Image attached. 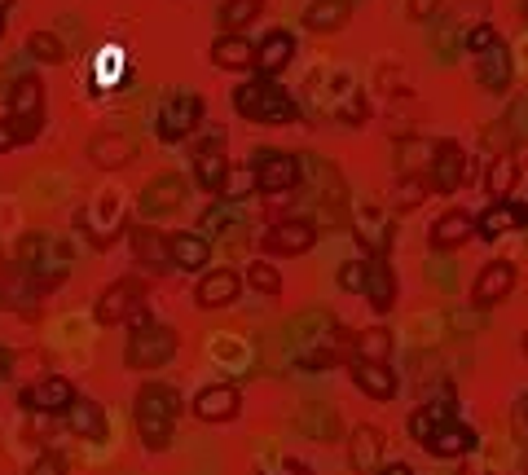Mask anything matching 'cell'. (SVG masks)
I'll list each match as a JSON object with an SVG mask.
<instances>
[{"instance_id":"obj_7","label":"cell","mask_w":528,"mask_h":475,"mask_svg":"<svg viewBox=\"0 0 528 475\" xmlns=\"http://www.w3.org/2000/svg\"><path fill=\"white\" fill-rule=\"evenodd\" d=\"M515 264L511 260H489L484 269L476 273V282H471V304L480 308V313H489V308H498L506 295L515 291Z\"/></svg>"},{"instance_id":"obj_42","label":"cell","mask_w":528,"mask_h":475,"mask_svg":"<svg viewBox=\"0 0 528 475\" xmlns=\"http://www.w3.org/2000/svg\"><path fill=\"white\" fill-rule=\"evenodd\" d=\"M493 40H498V31H493V22H484V18H480L476 27H471L467 36H462V49H471V53H484Z\"/></svg>"},{"instance_id":"obj_53","label":"cell","mask_w":528,"mask_h":475,"mask_svg":"<svg viewBox=\"0 0 528 475\" xmlns=\"http://www.w3.org/2000/svg\"><path fill=\"white\" fill-rule=\"evenodd\" d=\"M9 5H14V0H0V9H9Z\"/></svg>"},{"instance_id":"obj_2","label":"cell","mask_w":528,"mask_h":475,"mask_svg":"<svg viewBox=\"0 0 528 475\" xmlns=\"http://www.w3.org/2000/svg\"><path fill=\"white\" fill-rule=\"evenodd\" d=\"M234 110L242 119H256V124H295L300 119V106L286 93L278 80L269 75H256V80L234 88Z\"/></svg>"},{"instance_id":"obj_54","label":"cell","mask_w":528,"mask_h":475,"mask_svg":"<svg viewBox=\"0 0 528 475\" xmlns=\"http://www.w3.org/2000/svg\"><path fill=\"white\" fill-rule=\"evenodd\" d=\"M462 475H480V471H471V467H467V471H462Z\"/></svg>"},{"instance_id":"obj_35","label":"cell","mask_w":528,"mask_h":475,"mask_svg":"<svg viewBox=\"0 0 528 475\" xmlns=\"http://www.w3.org/2000/svg\"><path fill=\"white\" fill-rule=\"evenodd\" d=\"M352 18V0H313L304 9V27L308 31H339Z\"/></svg>"},{"instance_id":"obj_8","label":"cell","mask_w":528,"mask_h":475,"mask_svg":"<svg viewBox=\"0 0 528 475\" xmlns=\"http://www.w3.org/2000/svg\"><path fill=\"white\" fill-rule=\"evenodd\" d=\"M194 181L207 194H220L229 181V159H225V128H212V137L194 150Z\"/></svg>"},{"instance_id":"obj_28","label":"cell","mask_w":528,"mask_h":475,"mask_svg":"<svg viewBox=\"0 0 528 475\" xmlns=\"http://www.w3.org/2000/svg\"><path fill=\"white\" fill-rule=\"evenodd\" d=\"M432 154H436V141L427 137H396V172L401 176H427L432 168Z\"/></svg>"},{"instance_id":"obj_37","label":"cell","mask_w":528,"mask_h":475,"mask_svg":"<svg viewBox=\"0 0 528 475\" xmlns=\"http://www.w3.org/2000/svg\"><path fill=\"white\" fill-rule=\"evenodd\" d=\"M427 194H432V181H427V176H401V181L392 185L388 203L396 207V212H410V207H418Z\"/></svg>"},{"instance_id":"obj_45","label":"cell","mask_w":528,"mask_h":475,"mask_svg":"<svg viewBox=\"0 0 528 475\" xmlns=\"http://www.w3.org/2000/svg\"><path fill=\"white\" fill-rule=\"evenodd\" d=\"M440 9V0H410V5H405V14H410V22H427Z\"/></svg>"},{"instance_id":"obj_17","label":"cell","mask_w":528,"mask_h":475,"mask_svg":"<svg viewBox=\"0 0 528 475\" xmlns=\"http://www.w3.org/2000/svg\"><path fill=\"white\" fill-rule=\"evenodd\" d=\"M511 229H528V207L511 203V198H502V203H489L476 216V238H484V242H498L502 234H511Z\"/></svg>"},{"instance_id":"obj_14","label":"cell","mask_w":528,"mask_h":475,"mask_svg":"<svg viewBox=\"0 0 528 475\" xmlns=\"http://www.w3.org/2000/svg\"><path fill=\"white\" fill-rule=\"evenodd\" d=\"M185 203V176L181 172H159L154 181L141 190V203H137V212L154 220V216H168L176 212V207Z\"/></svg>"},{"instance_id":"obj_36","label":"cell","mask_w":528,"mask_h":475,"mask_svg":"<svg viewBox=\"0 0 528 475\" xmlns=\"http://www.w3.org/2000/svg\"><path fill=\"white\" fill-rule=\"evenodd\" d=\"M515 181H520V163H515V154H498V159L489 163V172H484V190H489V203H502V198H511Z\"/></svg>"},{"instance_id":"obj_16","label":"cell","mask_w":528,"mask_h":475,"mask_svg":"<svg viewBox=\"0 0 528 475\" xmlns=\"http://www.w3.org/2000/svg\"><path fill=\"white\" fill-rule=\"evenodd\" d=\"M238 410H242L238 383H212V388H203L194 396V414L203 423H229V418H238Z\"/></svg>"},{"instance_id":"obj_39","label":"cell","mask_w":528,"mask_h":475,"mask_svg":"<svg viewBox=\"0 0 528 475\" xmlns=\"http://www.w3.org/2000/svg\"><path fill=\"white\" fill-rule=\"evenodd\" d=\"M27 53L36 62H49V66L66 62V44L53 36V31H31V36H27Z\"/></svg>"},{"instance_id":"obj_48","label":"cell","mask_w":528,"mask_h":475,"mask_svg":"<svg viewBox=\"0 0 528 475\" xmlns=\"http://www.w3.org/2000/svg\"><path fill=\"white\" fill-rule=\"evenodd\" d=\"M374 475H414V467H405V462H383Z\"/></svg>"},{"instance_id":"obj_33","label":"cell","mask_w":528,"mask_h":475,"mask_svg":"<svg viewBox=\"0 0 528 475\" xmlns=\"http://www.w3.org/2000/svg\"><path fill=\"white\" fill-rule=\"evenodd\" d=\"M392 330L388 326H370L352 339V361H374V366H388L392 361Z\"/></svg>"},{"instance_id":"obj_20","label":"cell","mask_w":528,"mask_h":475,"mask_svg":"<svg viewBox=\"0 0 528 475\" xmlns=\"http://www.w3.org/2000/svg\"><path fill=\"white\" fill-rule=\"evenodd\" d=\"M88 159H93V168L119 172L137 159V141L124 137V132H97V137L88 141Z\"/></svg>"},{"instance_id":"obj_15","label":"cell","mask_w":528,"mask_h":475,"mask_svg":"<svg viewBox=\"0 0 528 475\" xmlns=\"http://www.w3.org/2000/svg\"><path fill=\"white\" fill-rule=\"evenodd\" d=\"M71 401H75L71 379H58V374L31 383V388H22V396H18V405L31 414H62V410H71Z\"/></svg>"},{"instance_id":"obj_11","label":"cell","mask_w":528,"mask_h":475,"mask_svg":"<svg viewBox=\"0 0 528 475\" xmlns=\"http://www.w3.org/2000/svg\"><path fill=\"white\" fill-rule=\"evenodd\" d=\"M383 462H388V440H383L379 427H370V423L352 427V436H348V467H352V475H374Z\"/></svg>"},{"instance_id":"obj_4","label":"cell","mask_w":528,"mask_h":475,"mask_svg":"<svg viewBox=\"0 0 528 475\" xmlns=\"http://www.w3.org/2000/svg\"><path fill=\"white\" fill-rule=\"evenodd\" d=\"M181 348V335L172 326H146V330H132L128 348H124V366L128 370H159L168 366Z\"/></svg>"},{"instance_id":"obj_44","label":"cell","mask_w":528,"mask_h":475,"mask_svg":"<svg viewBox=\"0 0 528 475\" xmlns=\"http://www.w3.org/2000/svg\"><path fill=\"white\" fill-rule=\"evenodd\" d=\"M260 475H313L304 467V462H295V458H278V462H264Z\"/></svg>"},{"instance_id":"obj_3","label":"cell","mask_w":528,"mask_h":475,"mask_svg":"<svg viewBox=\"0 0 528 475\" xmlns=\"http://www.w3.org/2000/svg\"><path fill=\"white\" fill-rule=\"evenodd\" d=\"M5 119H9V128L18 132L22 146L40 137V128H44V84H40V75H22V80L9 84Z\"/></svg>"},{"instance_id":"obj_43","label":"cell","mask_w":528,"mask_h":475,"mask_svg":"<svg viewBox=\"0 0 528 475\" xmlns=\"http://www.w3.org/2000/svg\"><path fill=\"white\" fill-rule=\"evenodd\" d=\"M27 475H66V458L49 449V454H40L36 462H31V471H27Z\"/></svg>"},{"instance_id":"obj_22","label":"cell","mask_w":528,"mask_h":475,"mask_svg":"<svg viewBox=\"0 0 528 475\" xmlns=\"http://www.w3.org/2000/svg\"><path fill=\"white\" fill-rule=\"evenodd\" d=\"M238 229H247V203H234V198H220V203H212L203 216H198V234L207 242L238 234Z\"/></svg>"},{"instance_id":"obj_55","label":"cell","mask_w":528,"mask_h":475,"mask_svg":"<svg viewBox=\"0 0 528 475\" xmlns=\"http://www.w3.org/2000/svg\"><path fill=\"white\" fill-rule=\"evenodd\" d=\"M524 352H528V335H524Z\"/></svg>"},{"instance_id":"obj_6","label":"cell","mask_w":528,"mask_h":475,"mask_svg":"<svg viewBox=\"0 0 528 475\" xmlns=\"http://www.w3.org/2000/svg\"><path fill=\"white\" fill-rule=\"evenodd\" d=\"M137 304H146V282L141 278H119L97 295V326H119L128 322V313Z\"/></svg>"},{"instance_id":"obj_40","label":"cell","mask_w":528,"mask_h":475,"mask_svg":"<svg viewBox=\"0 0 528 475\" xmlns=\"http://www.w3.org/2000/svg\"><path fill=\"white\" fill-rule=\"evenodd\" d=\"M247 286H256L260 295H282V273L269 260H251L247 264Z\"/></svg>"},{"instance_id":"obj_5","label":"cell","mask_w":528,"mask_h":475,"mask_svg":"<svg viewBox=\"0 0 528 475\" xmlns=\"http://www.w3.org/2000/svg\"><path fill=\"white\" fill-rule=\"evenodd\" d=\"M256 190L269 198H286L295 185L304 181V159L300 154H282V150H264L256 159Z\"/></svg>"},{"instance_id":"obj_38","label":"cell","mask_w":528,"mask_h":475,"mask_svg":"<svg viewBox=\"0 0 528 475\" xmlns=\"http://www.w3.org/2000/svg\"><path fill=\"white\" fill-rule=\"evenodd\" d=\"M260 9H264V0H225V5H220V27L234 36V31L251 27V22L260 18Z\"/></svg>"},{"instance_id":"obj_21","label":"cell","mask_w":528,"mask_h":475,"mask_svg":"<svg viewBox=\"0 0 528 475\" xmlns=\"http://www.w3.org/2000/svg\"><path fill=\"white\" fill-rule=\"evenodd\" d=\"M168 256L176 269L203 273L207 264H212V242L198 234V229H181V234H168Z\"/></svg>"},{"instance_id":"obj_1","label":"cell","mask_w":528,"mask_h":475,"mask_svg":"<svg viewBox=\"0 0 528 475\" xmlns=\"http://www.w3.org/2000/svg\"><path fill=\"white\" fill-rule=\"evenodd\" d=\"M176 418H181V392L168 388V383H141L137 401H132V423H137L141 445L163 454L172 445Z\"/></svg>"},{"instance_id":"obj_10","label":"cell","mask_w":528,"mask_h":475,"mask_svg":"<svg viewBox=\"0 0 528 475\" xmlns=\"http://www.w3.org/2000/svg\"><path fill=\"white\" fill-rule=\"evenodd\" d=\"M427 181H432L436 194H458V185L467 181V150H462L458 141H436Z\"/></svg>"},{"instance_id":"obj_12","label":"cell","mask_w":528,"mask_h":475,"mask_svg":"<svg viewBox=\"0 0 528 475\" xmlns=\"http://www.w3.org/2000/svg\"><path fill=\"white\" fill-rule=\"evenodd\" d=\"M352 234H357L374 256H388L392 251V216L379 203H357L352 207Z\"/></svg>"},{"instance_id":"obj_31","label":"cell","mask_w":528,"mask_h":475,"mask_svg":"<svg viewBox=\"0 0 528 475\" xmlns=\"http://www.w3.org/2000/svg\"><path fill=\"white\" fill-rule=\"evenodd\" d=\"M128 238H132V256L146 264V269H168V264H172L168 234H159V229H150V225H137Z\"/></svg>"},{"instance_id":"obj_51","label":"cell","mask_w":528,"mask_h":475,"mask_svg":"<svg viewBox=\"0 0 528 475\" xmlns=\"http://www.w3.org/2000/svg\"><path fill=\"white\" fill-rule=\"evenodd\" d=\"M0 40H5V9H0Z\"/></svg>"},{"instance_id":"obj_47","label":"cell","mask_w":528,"mask_h":475,"mask_svg":"<svg viewBox=\"0 0 528 475\" xmlns=\"http://www.w3.org/2000/svg\"><path fill=\"white\" fill-rule=\"evenodd\" d=\"M128 326H132V330H146V326H154V322H150V308H146V304H137V308H132V313H128Z\"/></svg>"},{"instance_id":"obj_52","label":"cell","mask_w":528,"mask_h":475,"mask_svg":"<svg viewBox=\"0 0 528 475\" xmlns=\"http://www.w3.org/2000/svg\"><path fill=\"white\" fill-rule=\"evenodd\" d=\"M5 273H9V264H5V260H0V282H5Z\"/></svg>"},{"instance_id":"obj_49","label":"cell","mask_w":528,"mask_h":475,"mask_svg":"<svg viewBox=\"0 0 528 475\" xmlns=\"http://www.w3.org/2000/svg\"><path fill=\"white\" fill-rule=\"evenodd\" d=\"M9 370H14V352H9L5 344H0V383L9 379Z\"/></svg>"},{"instance_id":"obj_13","label":"cell","mask_w":528,"mask_h":475,"mask_svg":"<svg viewBox=\"0 0 528 475\" xmlns=\"http://www.w3.org/2000/svg\"><path fill=\"white\" fill-rule=\"evenodd\" d=\"M260 242H264V251H269V256L291 260V256H304V251H313L317 229L308 225V220H273L269 234H264Z\"/></svg>"},{"instance_id":"obj_26","label":"cell","mask_w":528,"mask_h":475,"mask_svg":"<svg viewBox=\"0 0 528 475\" xmlns=\"http://www.w3.org/2000/svg\"><path fill=\"white\" fill-rule=\"evenodd\" d=\"M352 383H357V392H366L370 401H392L396 388H401L392 366H374V361H352Z\"/></svg>"},{"instance_id":"obj_30","label":"cell","mask_w":528,"mask_h":475,"mask_svg":"<svg viewBox=\"0 0 528 475\" xmlns=\"http://www.w3.org/2000/svg\"><path fill=\"white\" fill-rule=\"evenodd\" d=\"M454 418V401L449 396H440V401H427V405H418V410L410 414V436L418 440V445H427L440 427Z\"/></svg>"},{"instance_id":"obj_19","label":"cell","mask_w":528,"mask_h":475,"mask_svg":"<svg viewBox=\"0 0 528 475\" xmlns=\"http://www.w3.org/2000/svg\"><path fill=\"white\" fill-rule=\"evenodd\" d=\"M242 295V273L238 269H212L203 273L194 286V300L198 308H229Z\"/></svg>"},{"instance_id":"obj_50","label":"cell","mask_w":528,"mask_h":475,"mask_svg":"<svg viewBox=\"0 0 528 475\" xmlns=\"http://www.w3.org/2000/svg\"><path fill=\"white\" fill-rule=\"evenodd\" d=\"M515 414H520V418H524V423H528V392L520 396V405H515Z\"/></svg>"},{"instance_id":"obj_32","label":"cell","mask_w":528,"mask_h":475,"mask_svg":"<svg viewBox=\"0 0 528 475\" xmlns=\"http://www.w3.org/2000/svg\"><path fill=\"white\" fill-rule=\"evenodd\" d=\"M295 427H300L308 440H339V414L330 410V405H317V401L300 405V414H295Z\"/></svg>"},{"instance_id":"obj_29","label":"cell","mask_w":528,"mask_h":475,"mask_svg":"<svg viewBox=\"0 0 528 475\" xmlns=\"http://www.w3.org/2000/svg\"><path fill=\"white\" fill-rule=\"evenodd\" d=\"M212 62L220 66V71H247L251 62H256V44H251L242 31H234V36H220L216 44H212Z\"/></svg>"},{"instance_id":"obj_46","label":"cell","mask_w":528,"mask_h":475,"mask_svg":"<svg viewBox=\"0 0 528 475\" xmlns=\"http://www.w3.org/2000/svg\"><path fill=\"white\" fill-rule=\"evenodd\" d=\"M14 146H22V141H18V132L9 128V119H0V154H9Z\"/></svg>"},{"instance_id":"obj_23","label":"cell","mask_w":528,"mask_h":475,"mask_svg":"<svg viewBox=\"0 0 528 475\" xmlns=\"http://www.w3.org/2000/svg\"><path fill=\"white\" fill-rule=\"evenodd\" d=\"M476 80L489 88V93H506L511 88V75H515V66H511V53H506V44H502V36L489 44L484 53H476Z\"/></svg>"},{"instance_id":"obj_18","label":"cell","mask_w":528,"mask_h":475,"mask_svg":"<svg viewBox=\"0 0 528 475\" xmlns=\"http://www.w3.org/2000/svg\"><path fill=\"white\" fill-rule=\"evenodd\" d=\"M471 238H476V216L462 212V207H449L445 216H436L432 234H427L432 251H458V247H467Z\"/></svg>"},{"instance_id":"obj_34","label":"cell","mask_w":528,"mask_h":475,"mask_svg":"<svg viewBox=\"0 0 528 475\" xmlns=\"http://www.w3.org/2000/svg\"><path fill=\"white\" fill-rule=\"evenodd\" d=\"M66 423H71V432L84 436V440H106V432H110L102 405H97V401H80V396L71 401V414H66Z\"/></svg>"},{"instance_id":"obj_9","label":"cell","mask_w":528,"mask_h":475,"mask_svg":"<svg viewBox=\"0 0 528 475\" xmlns=\"http://www.w3.org/2000/svg\"><path fill=\"white\" fill-rule=\"evenodd\" d=\"M203 119V97L198 93H176L159 110V137L163 141H185Z\"/></svg>"},{"instance_id":"obj_25","label":"cell","mask_w":528,"mask_h":475,"mask_svg":"<svg viewBox=\"0 0 528 475\" xmlns=\"http://www.w3.org/2000/svg\"><path fill=\"white\" fill-rule=\"evenodd\" d=\"M361 295L370 300L374 313H388V308L396 304V273H392L388 256L370 260V269H366V286H361Z\"/></svg>"},{"instance_id":"obj_41","label":"cell","mask_w":528,"mask_h":475,"mask_svg":"<svg viewBox=\"0 0 528 475\" xmlns=\"http://www.w3.org/2000/svg\"><path fill=\"white\" fill-rule=\"evenodd\" d=\"M366 269H370V260H348V264H339V291H352V295H361V286H366Z\"/></svg>"},{"instance_id":"obj_27","label":"cell","mask_w":528,"mask_h":475,"mask_svg":"<svg viewBox=\"0 0 528 475\" xmlns=\"http://www.w3.org/2000/svg\"><path fill=\"white\" fill-rule=\"evenodd\" d=\"M427 449H432L436 458H454V462H462V458H471V449H476V432H471L467 423H458V418H449L440 432L427 440Z\"/></svg>"},{"instance_id":"obj_24","label":"cell","mask_w":528,"mask_h":475,"mask_svg":"<svg viewBox=\"0 0 528 475\" xmlns=\"http://www.w3.org/2000/svg\"><path fill=\"white\" fill-rule=\"evenodd\" d=\"M291 58H295V36L291 31H269V36L256 44V62L251 66L273 80V75H282L286 66H291Z\"/></svg>"}]
</instances>
